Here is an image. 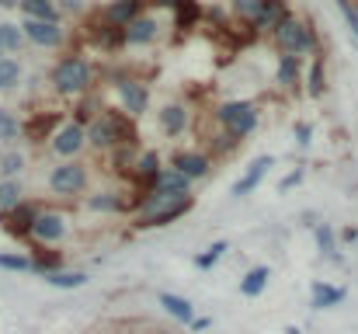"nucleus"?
Here are the masks:
<instances>
[{"instance_id":"nucleus-1","label":"nucleus","mask_w":358,"mask_h":334,"mask_svg":"<svg viewBox=\"0 0 358 334\" xmlns=\"http://www.w3.org/2000/svg\"><path fill=\"white\" fill-rule=\"evenodd\" d=\"M192 209H195V195L167 199V195L146 192L143 199H136V209L129 216V226L132 230H160V226H171V223L185 220Z\"/></svg>"},{"instance_id":"nucleus-2","label":"nucleus","mask_w":358,"mask_h":334,"mask_svg":"<svg viewBox=\"0 0 358 334\" xmlns=\"http://www.w3.org/2000/svg\"><path fill=\"white\" fill-rule=\"evenodd\" d=\"M132 139H136V129L125 111L101 109L87 122V146L98 153H115L122 146H132Z\"/></svg>"},{"instance_id":"nucleus-3","label":"nucleus","mask_w":358,"mask_h":334,"mask_svg":"<svg viewBox=\"0 0 358 334\" xmlns=\"http://www.w3.org/2000/svg\"><path fill=\"white\" fill-rule=\"evenodd\" d=\"M94 81H98L94 63L84 60V56H77V53H66L49 70V84H52V91L59 98H80V95H87L94 88Z\"/></svg>"},{"instance_id":"nucleus-4","label":"nucleus","mask_w":358,"mask_h":334,"mask_svg":"<svg viewBox=\"0 0 358 334\" xmlns=\"http://www.w3.org/2000/svg\"><path fill=\"white\" fill-rule=\"evenodd\" d=\"M275 46H278V53H285V56H317V32H313V25L310 21H303V18H296V14H289L278 28H275Z\"/></svg>"},{"instance_id":"nucleus-5","label":"nucleus","mask_w":358,"mask_h":334,"mask_svg":"<svg viewBox=\"0 0 358 334\" xmlns=\"http://www.w3.org/2000/svg\"><path fill=\"white\" fill-rule=\"evenodd\" d=\"M216 122H220V129H223L227 139L243 143V139L257 129L261 111H257L254 102H223V105L216 109Z\"/></svg>"},{"instance_id":"nucleus-6","label":"nucleus","mask_w":358,"mask_h":334,"mask_svg":"<svg viewBox=\"0 0 358 334\" xmlns=\"http://www.w3.org/2000/svg\"><path fill=\"white\" fill-rule=\"evenodd\" d=\"M49 192L52 195H59V199H80L84 192H87V185H91V171H87V164H80V160H63V164H56L52 171H49Z\"/></svg>"},{"instance_id":"nucleus-7","label":"nucleus","mask_w":358,"mask_h":334,"mask_svg":"<svg viewBox=\"0 0 358 334\" xmlns=\"http://www.w3.org/2000/svg\"><path fill=\"white\" fill-rule=\"evenodd\" d=\"M115 98H119V109L129 118H143V111L150 109V88L139 77H129V74L115 77Z\"/></svg>"},{"instance_id":"nucleus-8","label":"nucleus","mask_w":358,"mask_h":334,"mask_svg":"<svg viewBox=\"0 0 358 334\" xmlns=\"http://www.w3.org/2000/svg\"><path fill=\"white\" fill-rule=\"evenodd\" d=\"M66 230H70V220H66L59 209H42L38 220L31 223L28 244H35V247H52V244H59V240L66 237Z\"/></svg>"},{"instance_id":"nucleus-9","label":"nucleus","mask_w":358,"mask_h":334,"mask_svg":"<svg viewBox=\"0 0 358 334\" xmlns=\"http://www.w3.org/2000/svg\"><path fill=\"white\" fill-rule=\"evenodd\" d=\"M87 146V125L84 122H63L59 129H56V136L49 139V150L56 153V157H63V160H73L80 150Z\"/></svg>"},{"instance_id":"nucleus-10","label":"nucleus","mask_w":358,"mask_h":334,"mask_svg":"<svg viewBox=\"0 0 358 334\" xmlns=\"http://www.w3.org/2000/svg\"><path fill=\"white\" fill-rule=\"evenodd\" d=\"M21 32H24V39L31 42V46H42V49H59V46H66V28H63V21H35V18H24V25H21Z\"/></svg>"},{"instance_id":"nucleus-11","label":"nucleus","mask_w":358,"mask_h":334,"mask_svg":"<svg viewBox=\"0 0 358 334\" xmlns=\"http://www.w3.org/2000/svg\"><path fill=\"white\" fill-rule=\"evenodd\" d=\"M167 167L181 171L188 181H206V178L213 174V157L202 153V150H174Z\"/></svg>"},{"instance_id":"nucleus-12","label":"nucleus","mask_w":358,"mask_h":334,"mask_svg":"<svg viewBox=\"0 0 358 334\" xmlns=\"http://www.w3.org/2000/svg\"><path fill=\"white\" fill-rule=\"evenodd\" d=\"M45 206H38V202H21V206H14L10 213H0V226L10 233V237H17V240H28L31 237V223L38 220V213H42Z\"/></svg>"},{"instance_id":"nucleus-13","label":"nucleus","mask_w":358,"mask_h":334,"mask_svg":"<svg viewBox=\"0 0 358 334\" xmlns=\"http://www.w3.org/2000/svg\"><path fill=\"white\" fill-rule=\"evenodd\" d=\"M91 213H105V216H119V213H129L132 216V209H136V199H125L122 192H112V188H105V192H94V195H87V202H84Z\"/></svg>"},{"instance_id":"nucleus-14","label":"nucleus","mask_w":358,"mask_h":334,"mask_svg":"<svg viewBox=\"0 0 358 334\" xmlns=\"http://www.w3.org/2000/svg\"><path fill=\"white\" fill-rule=\"evenodd\" d=\"M285 18H289V4L285 0H264L261 11H257V18L250 21V28H254V35H275V28Z\"/></svg>"},{"instance_id":"nucleus-15","label":"nucleus","mask_w":358,"mask_h":334,"mask_svg":"<svg viewBox=\"0 0 358 334\" xmlns=\"http://www.w3.org/2000/svg\"><path fill=\"white\" fill-rule=\"evenodd\" d=\"M188 118H192V111H188V105H181V102H174V105H164V109H160V115H157V122H160V132H164L167 139L181 136V132L188 129Z\"/></svg>"},{"instance_id":"nucleus-16","label":"nucleus","mask_w":358,"mask_h":334,"mask_svg":"<svg viewBox=\"0 0 358 334\" xmlns=\"http://www.w3.org/2000/svg\"><path fill=\"white\" fill-rule=\"evenodd\" d=\"M192 185H195V181H188L181 171H174V167H164V171L157 174V185H153V192H157V195H167V199H181V195H192Z\"/></svg>"},{"instance_id":"nucleus-17","label":"nucleus","mask_w":358,"mask_h":334,"mask_svg":"<svg viewBox=\"0 0 358 334\" xmlns=\"http://www.w3.org/2000/svg\"><path fill=\"white\" fill-rule=\"evenodd\" d=\"M143 4H146V0H112V4L101 11V18H105L108 25H115V28H129V25L143 14Z\"/></svg>"},{"instance_id":"nucleus-18","label":"nucleus","mask_w":358,"mask_h":334,"mask_svg":"<svg viewBox=\"0 0 358 334\" xmlns=\"http://www.w3.org/2000/svg\"><path fill=\"white\" fill-rule=\"evenodd\" d=\"M160 35V21L153 14H139L129 28H125V46H150Z\"/></svg>"},{"instance_id":"nucleus-19","label":"nucleus","mask_w":358,"mask_h":334,"mask_svg":"<svg viewBox=\"0 0 358 334\" xmlns=\"http://www.w3.org/2000/svg\"><path fill=\"white\" fill-rule=\"evenodd\" d=\"M275 164V157H268V153H261L247 171H243V178H240L237 185H234V199H243V195H250L261 181H264V174H268V167Z\"/></svg>"},{"instance_id":"nucleus-20","label":"nucleus","mask_w":358,"mask_h":334,"mask_svg":"<svg viewBox=\"0 0 358 334\" xmlns=\"http://www.w3.org/2000/svg\"><path fill=\"white\" fill-rule=\"evenodd\" d=\"M275 81L282 91H299L303 88V60L299 56H278V70H275Z\"/></svg>"},{"instance_id":"nucleus-21","label":"nucleus","mask_w":358,"mask_h":334,"mask_svg":"<svg viewBox=\"0 0 358 334\" xmlns=\"http://www.w3.org/2000/svg\"><path fill=\"white\" fill-rule=\"evenodd\" d=\"M345 286H331V282H313L310 286V307L313 310H331L338 303H345Z\"/></svg>"},{"instance_id":"nucleus-22","label":"nucleus","mask_w":358,"mask_h":334,"mask_svg":"<svg viewBox=\"0 0 358 334\" xmlns=\"http://www.w3.org/2000/svg\"><path fill=\"white\" fill-rule=\"evenodd\" d=\"M157 303H160L164 314L174 317L178 324H192V321H195V307H192V300H185V296H178V293H160Z\"/></svg>"},{"instance_id":"nucleus-23","label":"nucleus","mask_w":358,"mask_h":334,"mask_svg":"<svg viewBox=\"0 0 358 334\" xmlns=\"http://www.w3.org/2000/svg\"><path fill=\"white\" fill-rule=\"evenodd\" d=\"M303 91H306L310 98H324V91H327L324 56H313V60H310V70H306V77H303Z\"/></svg>"},{"instance_id":"nucleus-24","label":"nucleus","mask_w":358,"mask_h":334,"mask_svg":"<svg viewBox=\"0 0 358 334\" xmlns=\"http://www.w3.org/2000/svg\"><path fill=\"white\" fill-rule=\"evenodd\" d=\"M268 279H271V268H268V265H254V268L240 279V296H247V300L261 296L264 286H268Z\"/></svg>"},{"instance_id":"nucleus-25","label":"nucleus","mask_w":358,"mask_h":334,"mask_svg":"<svg viewBox=\"0 0 358 334\" xmlns=\"http://www.w3.org/2000/svg\"><path fill=\"white\" fill-rule=\"evenodd\" d=\"M313 237H317V247L327 261H341V251H338V233L331 223H317L313 226Z\"/></svg>"},{"instance_id":"nucleus-26","label":"nucleus","mask_w":358,"mask_h":334,"mask_svg":"<svg viewBox=\"0 0 358 334\" xmlns=\"http://www.w3.org/2000/svg\"><path fill=\"white\" fill-rule=\"evenodd\" d=\"M21 11L24 18H35V21H59L56 0H21Z\"/></svg>"},{"instance_id":"nucleus-27","label":"nucleus","mask_w":358,"mask_h":334,"mask_svg":"<svg viewBox=\"0 0 358 334\" xmlns=\"http://www.w3.org/2000/svg\"><path fill=\"white\" fill-rule=\"evenodd\" d=\"M21 202H24V188L17 185V178H0V213H10Z\"/></svg>"},{"instance_id":"nucleus-28","label":"nucleus","mask_w":358,"mask_h":334,"mask_svg":"<svg viewBox=\"0 0 358 334\" xmlns=\"http://www.w3.org/2000/svg\"><path fill=\"white\" fill-rule=\"evenodd\" d=\"M45 282L56 286V289H80V286H87V272H66V268H59V272H49Z\"/></svg>"},{"instance_id":"nucleus-29","label":"nucleus","mask_w":358,"mask_h":334,"mask_svg":"<svg viewBox=\"0 0 358 334\" xmlns=\"http://www.w3.org/2000/svg\"><path fill=\"white\" fill-rule=\"evenodd\" d=\"M21 84V63L14 56H0V91H14Z\"/></svg>"},{"instance_id":"nucleus-30","label":"nucleus","mask_w":358,"mask_h":334,"mask_svg":"<svg viewBox=\"0 0 358 334\" xmlns=\"http://www.w3.org/2000/svg\"><path fill=\"white\" fill-rule=\"evenodd\" d=\"M28 39H24V32H21V25H0V49L3 53H17L21 46H24Z\"/></svg>"},{"instance_id":"nucleus-31","label":"nucleus","mask_w":358,"mask_h":334,"mask_svg":"<svg viewBox=\"0 0 358 334\" xmlns=\"http://www.w3.org/2000/svg\"><path fill=\"white\" fill-rule=\"evenodd\" d=\"M0 268L3 272H35V261H31V254H10V251H3L0 254Z\"/></svg>"},{"instance_id":"nucleus-32","label":"nucleus","mask_w":358,"mask_h":334,"mask_svg":"<svg viewBox=\"0 0 358 334\" xmlns=\"http://www.w3.org/2000/svg\"><path fill=\"white\" fill-rule=\"evenodd\" d=\"M24 132H21V122L14 118V111L0 109V143H14V139H21Z\"/></svg>"},{"instance_id":"nucleus-33","label":"nucleus","mask_w":358,"mask_h":334,"mask_svg":"<svg viewBox=\"0 0 358 334\" xmlns=\"http://www.w3.org/2000/svg\"><path fill=\"white\" fill-rule=\"evenodd\" d=\"M21 171H24V153H17V150L0 153V178H17Z\"/></svg>"},{"instance_id":"nucleus-34","label":"nucleus","mask_w":358,"mask_h":334,"mask_svg":"<svg viewBox=\"0 0 358 334\" xmlns=\"http://www.w3.org/2000/svg\"><path fill=\"white\" fill-rule=\"evenodd\" d=\"M227 251H230V244H227V240H216L206 254H199V258H195V268H199V272H209V268H213V265L227 254Z\"/></svg>"},{"instance_id":"nucleus-35","label":"nucleus","mask_w":358,"mask_h":334,"mask_svg":"<svg viewBox=\"0 0 358 334\" xmlns=\"http://www.w3.org/2000/svg\"><path fill=\"white\" fill-rule=\"evenodd\" d=\"M261 4H264V0H230V7H234V14H237V18H240V21H243V25H247V28H250V21L257 18V11H261ZM250 32H254V28H250Z\"/></svg>"},{"instance_id":"nucleus-36","label":"nucleus","mask_w":358,"mask_h":334,"mask_svg":"<svg viewBox=\"0 0 358 334\" xmlns=\"http://www.w3.org/2000/svg\"><path fill=\"white\" fill-rule=\"evenodd\" d=\"M341 14H345V21H348V28H352V35L358 39V7L352 0H341Z\"/></svg>"},{"instance_id":"nucleus-37","label":"nucleus","mask_w":358,"mask_h":334,"mask_svg":"<svg viewBox=\"0 0 358 334\" xmlns=\"http://www.w3.org/2000/svg\"><path fill=\"white\" fill-rule=\"evenodd\" d=\"M310 139H313V125H306V122H296V143L306 150V146H310Z\"/></svg>"},{"instance_id":"nucleus-38","label":"nucleus","mask_w":358,"mask_h":334,"mask_svg":"<svg viewBox=\"0 0 358 334\" xmlns=\"http://www.w3.org/2000/svg\"><path fill=\"white\" fill-rule=\"evenodd\" d=\"M303 174H306V171H303V167H296V171H292V174H289V178L278 185V192H289V188H296V185L303 181Z\"/></svg>"},{"instance_id":"nucleus-39","label":"nucleus","mask_w":358,"mask_h":334,"mask_svg":"<svg viewBox=\"0 0 358 334\" xmlns=\"http://www.w3.org/2000/svg\"><path fill=\"white\" fill-rule=\"evenodd\" d=\"M146 4H153V7H167V11H178V7H185L188 0H146Z\"/></svg>"},{"instance_id":"nucleus-40","label":"nucleus","mask_w":358,"mask_h":334,"mask_svg":"<svg viewBox=\"0 0 358 334\" xmlns=\"http://www.w3.org/2000/svg\"><path fill=\"white\" fill-rule=\"evenodd\" d=\"M188 328H192V331L199 334V331H206V328H209V321H206V317H195V321H192Z\"/></svg>"},{"instance_id":"nucleus-41","label":"nucleus","mask_w":358,"mask_h":334,"mask_svg":"<svg viewBox=\"0 0 358 334\" xmlns=\"http://www.w3.org/2000/svg\"><path fill=\"white\" fill-rule=\"evenodd\" d=\"M0 7H21V0H0Z\"/></svg>"},{"instance_id":"nucleus-42","label":"nucleus","mask_w":358,"mask_h":334,"mask_svg":"<svg viewBox=\"0 0 358 334\" xmlns=\"http://www.w3.org/2000/svg\"><path fill=\"white\" fill-rule=\"evenodd\" d=\"M0 56H3V49H0Z\"/></svg>"}]
</instances>
